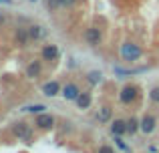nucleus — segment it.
Wrapping results in <instances>:
<instances>
[{
    "label": "nucleus",
    "mask_w": 159,
    "mask_h": 153,
    "mask_svg": "<svg viewBox=\"0 0 159 153\" xmlns=\"http://www.w3.org/2000/svg\"><path fill=\"white\" fill-rule=\"evenodd\" d=\"M77 105L81 107V109H89V105H91V95L89 93H81V95H79V99H77Z\"/></svg>",
    "instance_id": "9b49d317"
},
{
    "label": "nucleus",
    "mask_w": 159,
    "mask_h": 153,
    "mask_svg": "<svg viewBox=\"0 0 159 153\" xmlns=\"http://www.w3.org/2000/svg\"><path fill=\"white\" fill-rule=\"evenodd\" d=\"M44 109H47L44 105H28V107H24L22 111H26V113H43Z\"/></svg>",
    "instance_id": "4468645a"
},
{
    "label": "nucleus",
    "mask_w": 159,
    "mask_h": 153,
    "mask_svg": "<svg viewBox=\"0 0 159 153\" xmlns=\"http://www.w3.org/2000/svg\"><path fill=\"white\" fill-rule=\"evenodd\" d=\"M61 6V0H48V8H57Z\"/></svg>",
    "instance_id": "aec40b11"
},
{
    "label": "nucleus",
    "mask_w": 159,
    "mask_h": 153,
    "mask_svg": "<svg viewBox=\"0 0 159 153\" xmlns=\"http://www.w3.org/2000/svg\"><path fill=\"white\" fill-rule=\"evenodd\" d=\"M28 36H30V38H40V36H43V30H40V26H30V30H28Z\"/></svg>",
    "instance_id": "2eb2a0df"
},
{
    "label": "nucleus",
    "mask_w": 159,
    "mask_h": 153,
    "mask_svg": "<svg viewBox=\"0 0 159 153\" xmlns=\"http://www.w3.org/2000/svg\"><path fill=\"white\" fill-rule=\"evenodd\" d=\"M85 38H87V43H89L91 47H97V44L101 43V30L95 28V26H91L89 30L85 32Z\"/></svg>",
    "instance_id": "20e7f679"
},
{
    "label": "nucleus",
    "mask_w": 159,
    "mask_h": 153,
    "mask_svg": "<svg viewBox=\"0 0 159 153\" xmlns=\"http://www.w3.org/2000/svg\"><path fill=\"white\" fill-rule=\"evenodd\" d=\"M34 125L39 127V129H51V127L54 125V119L51 117V115H44V113H40L39 117H36Z\"/></svg>",
    "instance_id": "39448f33"
},
{
    "label": "nucleus",
    "mask_w": 159,
    "mask_h": 153,
    "mask_svg": "<svg viewBox=\"0 0 159 153\" xmlns=\"http://www.w3.org/2000/svg\"><path fill=\"white\" fill-rule=\"evenodd\" d=\"M97 117H99V121H101V123L109 121V117H111V109H109V107H103V109L99 111V115H97Z\"/></svg>",
    "instance_id": "ddd939ff"
},
{
    "label": "nucleus",
    "mask_w": 159,
    "mask_h": 153,
    "mask_svg": "<svg viewBox=\"0 0 159 153\" xmlns=\"http://www.w3.org/2000/svg\"><path fill=\"white\" fill-rule=\"evenodd\" d=\"M125 131H127V123H125V121H115L111 125V133L117 135V137H119V135H123Z\"/></svg>",
    "instance_id": "9d476101"
},
{
    "label": "nucleus",
    "mask_w": 159,
    "mask_h": 153,
    "mask_svg": "<svg viewBox=\"0 0 159 153\" xmlns=\"http://www.w3.org/2000/svg\"><path fill=\"white\" fill-rule=\"evenodd\" d=\"M153 129H155V117L145 115L143 121H141V131H143V133H151Z\"/></svg>",
    "instance_id": "0eeeda50"
},
{
    "label": "nucleus",
    "mask_w": 159,
    "mask_h": 153,
    "mask_svg": "<svg viewBox=\"0 0 159 153\" xmlns=\"http://www.w3.org/2000/svg\"><path fill=\"white\" fill-rule=\"evenodd\" d=\"M117 143H119V147H121V149H127V145H125V143L121 141V139H117Z\"/></svg>",
    "instance_id": "5701e85b"
},
{
    "label": "nucleus",
    "mask_w": 159,
    "mask_h": 153,
    "mask_svg": "<svg viewBox=\"0 0 159 153\" xmlns=\"http://www.w3.org/2000/svg\"><path fill=\"white\" fill-rule=\"evenodd\" d=\"M14 133L18 135L20 139H24V141H26V143H30L32 131H30V127H28L26 123H16V125H14Z\"/></svg>",
    "instance_id": "7ed1b4c3"
},
{
    "label": "nucleus",
    "mask_w": 159,
    "mask_h": 153,
    "mask_svg": "<svg viewBox=\"0 0 159 153\" xmlns=\"http://www.w3.org/2000/svg\"><path fill=\"white\" fill-rule=\"evenodd\" d=\"M121 56H123V61H137L141 56V48L137 47V44H131V43H127V44H123L121 47Z\"/></svg>",
    "instance_id": "f257e3e1"
},
{
    "label": "nucleus",
    "mask_w": 159,
    "mask_h": 153,
    "mask_svg": "<svg viewBox=\"0 0 159 153\" xmlns=\"http://www.w3.org/2000/svg\"><path fill=\"white\" fill-rule=\"evenodd\" d=\"M135 97H137V89L135 87H125V89L121 91V101L123 103H131Z\"/></svg>",
    "instance_id": "6e6552de"
},
{
    "label": "nucleus",
    "mask_w": 159,
    "mask_h": 153,
    "mask_svg": "<svg viewBox=\"0 0 159 153\" xmlns=\"http://www.w3.org/2000/svg\"><path fill=\"white\" fill-rule=\"evenodd\" d=\"M39 73H40V65H39V63L28 65V69H26V77H36Z\"/></svg>",
    "instance_id": "f8f14e48"
},
{
    "label": "nucleus",
    "mask_w": 159,
    "mask_h": 153,
    "mask_svg": "<svg viewBox=\"0 0 159 153\" xmlns=\"http://www.w3.org/2000/svg\"><path fill=\"white\" fill-rule=\"evenodd\" d=\"M139 127H141V125H137V121H135L133 117H131V119L127 121V131H129V133H135V131L139 129Z\"/></svg>",
    "instance_id": "dca6fc26"
},
{
    "label": "nucleus",
    "mask_w": 159,
    "mask_h": 153,
    "mask_svg": "<svg viewBox=\"0 0 159 153\" xmlns=\"http://www.w3.org/2000/svg\"><path fill=\"white\" fill-rule=\"evenodd\" d=\"M16 36H18V43H20V44H26V43H28L26 30H18V34H16Z\"/></svg>",
    "instance_id": "f3484780"
},
{
    "label": "nucleus",
    "mask_w": 159,
    "mask_h": 153,
    "mask_svg": "<svg viewBox=\"0 0 159 153\" xmlns=\"http://www.w3.org/2000/svg\"><path fill=\"white\" fill-rule=\"evenodd\" d=\"M57 56H58V48L54 44H47L43 48V61H57Z\"/></svg>",
    "instance_id": "423d86ee"
},
{
    "label": "nucleus",
    "mask_w": 159,
    "mask_h": 153,
    "mask_svg": "<svg viewBox=\"0 0 159 153\" xmlns=\"http://www.w3.org/2000/svg\"><path fill=\"white\" fill-rule=\"evenodd\" d=\"M4 2H10V0H4Z\"/></svg>",
    "instance_id": "b1692460"
},
{
    "label": "nucleus",
    "mask_w": 159,
    "mask_h": 153,
    "mask_svg": "<svg viewBox=\"0 0 159 153\" xmlns=\"http://www.w3.org/2000/svg\"><path fill=\"white\" fill-rule=\"evenodd\" d=\"M99 153H115V151H113V149H111L109 145H103L101 149H99Z\"/></svg>",
    "instance_id": "412c9836"
},
{
    "label": "nucleus",
    "mask_w": 159,
    "mask_h": 153,
    "mask_svg": "<svg viewBox=\"0 0 159 153\" xmlns=\"http://www.w3.org/2000/svg\"><path fill=\"white\" fill-rule=\"evenodd\" d=\"M30 2H36V0H30Z\"/></svg>",
    "instance_id": "393cba45"
},
{
    "label": "nucleus",
    "mask_w": 159,
    "mask_h": 153,
    "mask_svg": "<svg viewBox=\"0 0 159 153\" xmlns=\"http://www.w3.org/2000/svg\"><path fill=\"white\" fill-rule=\"evenodd\" d=\"M149 97H151V101H155V103H159V87H155V89L151 91V95H149Z\"/></svg>",
    "instance_id": "6ab92c4d"
},
{
    "label": "nucleus",
    "mask_w": 159,
    "mask_h": 153,
    "mask_svg": "<svg viewBox=\"0 0 159 153\" xmlns=\"http://www.w3.org/2000/svg\"><path fill=\"white\" fill-rule=\"evenodd\" d=\"M75 0H61V6H70Z\"/></svg>",
    "instance_id": "4be33fe9"
},
{
    "label": "nucleus",
    "mask_w": 159,
    "mask_h": 153,
    "mask_svg": "<svg viewBox=\"0 0 159 153\" xmlns=\"http://www.w3.org/2000/svg\"><path fill=\"white\" fill-rule=\"evenodd\" d=\"M58 91H61V87H58V83H54V81L47 83V85L43 87V93L47 95V97H57V95H58Z\"/></svg>",
    "instance_id": "1a4fd4ad"
},
{
    "label": "nucleus",
    "mask_w": 159,
    "mask_h": 153,
    "mask_svg": "<svg viewBox=\"0 0 159 153\" xmlns=\"http://www.w3.org/2000/svg\"><path fill=\"white\" fill-rule=\"evenodd\" d=\"M101 81V73H89V83H99Z\"/></svg>",
    "instance_id": "a211bd4d"
},
{
    "label": "nucleus",
    "mask_w": 159,
    "mask_h": 153,
    "mask_svg": "<svg viewBox=\"0 0 159 153\" xmlns=\"http://www.w3.org/2000/svg\"><path fill=\"white\" fill-rule=\"evenodd\" d=\"M79 95H81V91H79V87L75 85V83H69V85H65V89H62V97H65L66 101H77Z\"/></svg>",
    "instance_id": "f03ea898"
}]
</instances>
